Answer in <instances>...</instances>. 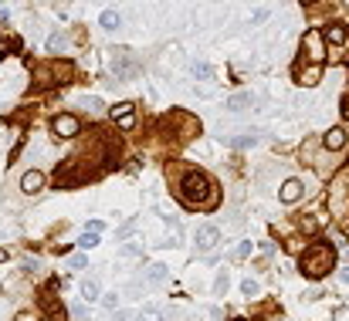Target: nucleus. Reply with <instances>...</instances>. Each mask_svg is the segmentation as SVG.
Here are the masks:
<instances>
[{
  "label": "nucleus",
  "instance_id": "f257e3e1",
  "mask_svg": "<svg viewBox=\"0 0 349 321\" xmlns=\"http://www.w3.org/2000/svg\"><path fill=\"white\" fill-rule=\"evenodd\" d=\"M177 193H180V199L187 206H214L217 203V189L203 173H187L183 183L177 186Z\"/></svg>",
  "mask_w": 349,
  "mask_h": 321
},
{
  "label": "nucleus",
  "instance_id": "f03ea898",
  "mask_svg": "<svg viewBox=\"0 0 349 321\" xmlns=\"http://www.w3.org/2000/svg\"><path fill=\"white\" fill-rule=\"evenodd\" d=\"M336 267V250L329 244H312L302 254V274L305 277H322Z\"/></svg>",
  "mask_w": 349,
  "mask_h": 321
},
{
  "label": "nucleus",
  "instance_id": "7ed1b4c3",
  "mask_svg": "<svg viewBox=\"0 0 349 321\" xmlns=\"http://www.w3.org/2000/svg\"><path fill=\"white\" fill-rule=\"evenodd\" d=\"M305 55H309V61L312 65H322L326 61V34L322 31H305Z\"/></svg>",
  "mask_w": 349,
  "mask_h": 321
},
{
  "label": "nucleus",
  "instance_id": "20e7f679",
  "mask_svg": "<svg viewBox=\"0 0 349 321\" xmlns=\"http://www.w3.org/2000/svg\"><path fill=\"white\" fill-rule=\"evenodd\" d=\"M193 240H197V250L210 254V250L221 244V227H217V223H203L200 230H197V237H193Z\"/></svg>",
  "mask_w": 349,
  "mask_h": 321
},
{
  "label": "nucleus",
  "instance_id": "39448f33",
  "mask_svg": "<svg viewBox=\"0 0 349 321\" xmlns=\"http://www.w3.org/2000/svg\"><path fill=\"white\" fill-rule=\"evenodd\" d=\"M51 129H55V135H58V139H71V135H78L81 122L75 119V115H55Z\"/></svg>",
  "mask_w": 349,
  "mask_h": 321
},
{
  "label": "nucleus",
  "instance_id": "423d86ee",
  "mask_svg": "<svg viewBox=\"0 0 349 321\" xmlns=\"http://www.w3.org/2000/svg\"><path fill=\"white\" fill-rule=\"evenodd\" d=\"M21 189L27 193V196L41 193V189H45V173H41V169H27V173L21 176Z\"/></svg>",
  "mask_w": 349,
  "mask_h": 321
},
{
  "label": "nucleus",
  "instance_id": "0eeeda50",
  "mask_svg": "<svg viewBox=\"0 0 349 321\" xmlns=\"http://www.w3.org/2000/svg\"><path fill=\"white\" fill-rule=\"evenodd\" d=\"M302 193H305V186L298 183V179H285V183H282V189H278L282 203H298V199H302Z\"/></svg>",
  "mask_w": 349,
  "mask_h": 321
},
{
  "label": "nucleus",
  "instance_id": "6e6552de",
  "mask_svg": "<svg viewBox=\"0 0 349 321\" xmlns=\"http://www.w3.org/2000/svg\"><path fill=\"white\" fill-rule=\"evenodd\" d=\"M251 105H254V95H251V91H237V95L227 98V112H248Z\"/></svg>",
  "mask_w": 349,
  "mask_h": 321
},
{
  "label": "nucleus",
  "instance_id": "1a4fd4ad",
  "mask_svg": "<svg viewBox=\"0 0 349 321\" xmlns=\"http://www.w3.org/2000/svg\"><path fill=\"white\" fill-rule=\"evenodd\" d=\"M166 277H169L166 264H149L146 274H143V281H146V284H166Z\"/></svg>",
  "mask_w": 349,
  "mask_h": 321
},
{
  "label": "nucleus",
  "instance_id": "9d476101",
  "mask_svg": "<svg viewBox=\"0 0 349 321\" xmlns=\"http://www.w3.org/2000/svg\"><path fill=\"white\" fill-rule=\"evenodd\" d=\"M322 145H326V149H332V152H336V149H342V145H346V129H329V132L322 135Z\"/></svg>",
  "mask_w": 349,
  "mask_h": 321
},
{
  "label": "nucleus",
  "instance_id": "9b49d317",
  "mask_svg": "<svg viewBox=\"0 0 349 321\" xmlns=\"http://www.w3.org/2000/svg\"><path fill=\"white\" fill-rule=\"evenodd\" d=\"M298 81H302V85H309V88H312V85H319V81H322V65L302 68V71H298Z\"/></svg>",
  "mask_w": 349,
  "mask_h": 321
},
{
  "label": "nucleus",
  "instance_id": "f8f14e48",
  "mask_svg": "<svg viewBox=\"0 0 349 321\" xmlns=\"http://www.w3.org/2000/svg\"><path fill=\"white\" fill-rule=\"evenodd\" d=\"M99 24L105 27V31H119V27H122V14L119 11H102Z\"/></svg>",
  "mask_w": 349,
  "mask_h": 321
},
{
  "label": "nucleus",
  "instance_id": "ddd939ff",
  "mask_svg": "<svg viewBox=\"0 0 349 321\" xmlns=\"http://www.w3.org/2000/svg\"><path fill=\"white\" fill-rule=\"evenodd\" d=\"M322 34H326V37L332 41V44H346V41H349V31L342 27V24H332V27H326Z\"/></svg>",
  "mask_w": 349,
  "mask_h": 321
},
{
  "label": "nucleus",
  "instance_id": "4468645a",
  "mask_svg": "<svg viewBox=\"0 0 349 321\" xmlns=\"http://www.w3.org/2000/svg\"><path fill=\"white\" fill-rule=\"evenodd\" d=\"M115 51H119V55H115V71H119V75H133L136 68H133V61H129V58H125V47H115Z\"/></svg>",
  "mask_w": 349,
  "mask_h": 321
},
{
  "label": "nucleus",
  "instance_id": "2eb2a0df",
  "mask_svg": "<svg viewBox=\"0 0 349 321\" xmlns=\"http://www.w3.org/2000/svg\"><path fill=\"white\" fill-rule=\"evenodd\" d=\"M81 298L89 301H99V281H95V277H89V281H85V284H81Z\"/></svg>",
  "mask_w": 349,
  "mask_h": 321
},
{
  "label": "nucleus",
  "instance_id": "dca6fc26",
  "mask_svg": "<svg viewBox=\"0 0 349 321\" xmlns=\"http://www.w3.org/2000/svg\"><path fill=\"white\" fill-rule=\"evenodd\" d=\"M190 75H193V78H210V75H214V68L207 65V61H193Z\"/></svg>",
  "mask_w": 349,
  "mask_h": 321
},
{
  "label": "nucleus",
  "instance_id": "f3484780",
  "mask_svg": "<svg viewBox=\"0 0 349 321\" xmlns=\"http://www.w3.org/2000/svg\"><path fill=\"white\" fill-rule=\"evenodd\" d=\"M133 101H122V105H112V119H125V115H133Z\"/></svg>",
  "mask_w": 349,
  "mask_h": 321
},
{
  "label": "nucleus",
  "instance_id": "a211bd4d",
  "mask_svg": "<svg viewBox=\"0 0 349 321\" xmlns=\"http://www.w3.org/2000/svg\"><path fill=\"white\" fill-rule=\"evenodd\" d=\"M241 294H244V298H254V294H258V281L244 277V281H241Z\"/></svg>",
  "mask_w": 349,
  "mask_h": 321
},
{
  "label": "nucleus",
  "instance_id": "6ab92c4d",
  "mask_svg": "<svg viewBox=\"0 0 349 321\" xmlns=\"http://www.w3.org/2000/svg\"><path fill=\"white\" fill-rule=\"evenodd\" d=\"M78 244L85 247V250H89V247H99V233H95V230H85V233H81V240H78Z\"/></svg>",
  "mask_w": 349,
  "mask_h": 321
},
{
  "label": "nucleus",
  "instance_id": "aec40b11",
  "mask_svg": "<svg viewBox=\"0 0 349 321\" xmlns=\"http://www.w3.org/2000/svg\"><path fill=\"white\" fill-rule=\"evenodd\" d=\"M102 308H105V311H115V308H119V294H115V291L102 294Z\"/></svg>",
  "mask_w": 349,
  "mask_h": 321
},
{
  "label": "nucleus",
  "instance_id": "412c9836",
  "mask_svg": "<svg viewBox=\"0 0 349 321\" xmlns=\"http://www.w3.org/2000/svg\"><path fill=\"white\" fill-rule=\"evenodd\" d=\"M139 254H143V247H139V244H122V247H119V257H139Z\"/></svg>",
  "mask_w": 349,
  "mask_h": 321
},
{
  "label": "nucleus",
  "instance_id": "4be33fe9",
  "mask_svg": "<svg viewBox=\"0 0 349 321\" xmlns=\"http://www.w3.org/2000/svg\"><path fill=\"white\" fill-rule=\"evenodd\" d=\"M58 47H65V37H61V34H51V37H48V51H58Z\"/></svg>",
  "mask_w": 349,
  "mask_h": 321
},
{
  "label": "nucleus",
  "instance_id": "5701e85b",
  "mask_svg": "<svg viewBox=\"0 0 349 321\" xmlns=\"http://www.w3.org/2000/svg\"><path fill=\"white\" fill-rule=\"evenodd\" d=\"M133 230H136V220H129L125 227H119V230H115V237H119V240H125V237H129Z\"/></svg>",
  "mask_w": 349,
  "mask_h": 321
},
{
  "label": "nucleus",
  "instance_id": "b1692460",
  "mask_svg": "<svg viewBox=\"0 0 349 321\" xmlns=\"http://www.w3.org/2000/svg\"><path fill=\"white\" fill-rule=\"evenodd\" d=\"M214 291H217V294H224V291H227V274H217V281H214Z\"/></svg>",
  "mask_w": 349,
  "mask_h": 321
},
{
  "label": "nucleus",
  "instance_id": "393cba45",
  "mask_svg": "<svg viewBox=\"0 0 349 321\" xmlns=\"http://www.w3.org/2000/svg\"><path fill=\"white\" fill-rule=\"evenodd\" d=\"M302 230L316 233V230H319V220H316V217H309V220H302Z\"/></svg>",
  "mask_w": 349,
  "mask_h": 321
},
{
  "label": "nucleus",
  "instance_id": "a878e982",
  "mask_svg": "<svg viewBox=\"0 0 349 321\" xmlns=\"http://www.w3.org/2000/svg\"><path fill=\"white\" fill-rule=\"evenodd\" d=\"M248 254H251V240H244V244L234 250V257H248Z\"/></svg>",
  "mask_w": 349,
  "mask_h": 321
},
{
  "label": "nucleus",
  "instance_id": "bb28decb",
  "mask_svg": "<svg viewBox=\"0 0 349 321\" xmlns=\"http://www.w3.org/2000/svg\"><path fill=\"white\" fill-rule=\"evenodd\" d=\"M85 105H89V112H99V109H102L99 98H85Z\"/></svg>",
  "mask_w": 349,
  "mask_h": 321
},
{
  "label": "nucleus",
  "instance_id": "cd10ccee",
  "mask_svg": "<svg viewBox=\"0 0 349 321\" xmlns=\"http://www.w3.org/2000/svg\"><path fill=\"white\" fill-rule=\"evenodd\" d=\"M71 314H75V318H85V304H71Z\"/></svg>",
  "mask_w": 349,
  "mask_h": 321
},
{
  "label": "nucleus",
  "instance_id": "c85d7f7f",
  "mask_svg": "<svg viewBox=\"0 0 349 321\" xmlns=\"http://www.w3.org/2000/svg\"><path fill=\"white\" fill-rule=\"evenodd\" d=\"M71 267H75V271H81V267H85V257H81V254L71 257Z\"/></svg>",
  "mask_w": 349,
  "mask_h": 321
},
{
  "label": "nucleus",
  "instance_id": "c756f323",
  "mask_svg": "<svg viewBox=\"0 0 349 321\" xmlns=\"http://www.w3.org/2000/svg\"><path fill=\"white\" fill-rule=\"evenodd\" d=\"M17 321H41V318H34V314H21Z\"/></svg>",
  "mask_w": 349,
  "mask_h": 321
},
{
  "label": "nucleus",
  "instance_id": "7c9ffc66",
  "mask_svg": "<svg viewBox=\"0 0 349 321\" xmlns=\"http://www.w3.org/2000/svg\"><path fill=\"white\" fill-rule=\"evenodd\" d=\"M339 277H342V284H349V267H346V271H342Z\"/></svg>",
  "mask_w": 349,
  "mask_h": 321
},
{
  "label": "nucleus",
  "instance_id": "2f4dec72",
  "mask_svg": "<svg viewBox=\"0 0 349 321\" xmlns=\"http://www.w3.org/2000/svg\"><path fill=\"white\" fill-rule=\"evenodd\" d=\"M342 115H346V119H349V98H346V105H342Z\"/></svg>",
  "mask_w": 349,
  "mask_h": 321
},
{
  "label": "nucleus",
  "instance_id": "473e14b6",
  "mask_svg": "<svg viewBox=\"0 0 349 321\" xmlns=\"http://www.w3.org/2000/svg\"><path fill=\"white\" fill-rule=\"evenodd\" d=\"M4 260H7V250H4V247H0V264H4Z\"/></svg>",
  "mask_w": 349,
  "mask_h": 321
}]
</instances>
